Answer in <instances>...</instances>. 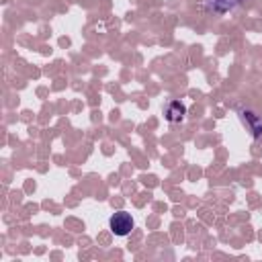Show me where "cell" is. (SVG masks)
<instances>
[{
    "label": "cell",
    "mask_w": 262,
    "mask_h": 262,
    "mask_svg": "<svg viewBox=\"0 0 262 262\" xmlns=\"http://www.w3.org/2000/svg\"><path fill=\"white\" fill-rule=\"evenodd\" d=\"M133 227H135V221H133L131 213L117 211V213H113L111 219H108V229H111L117 237H125V235H129V233L133 231Z\"/></svg>",
    "instance_id": "obj_1"
},
{
    "label": "cell",
    "mask_w": 262,
    "mask_h": 262,
    "mask_svg": "<svg viewBox=\"0 0 262 262\" xmlns=\"http://www.w3.org/2000/svg\"><path fill=\"white\" fill-rule=\"evenodd\" d=\"M237 115H239L242 123L248 127L250 135H252L254 139L262 135V119H260L254 111H250V108H237Z\"/></svg>",
    "instance_id": "obj_2"
},
{
    "label": "cell",
    "mask_w": 262,
    "mask_h": 262,
    "mask_svg": "<svg viewBox=\"0 0 262 262\" xmlns=\"http://www.w3.org/2000/svg\"><path fill=\"white\" fill-rule=\"evenodd\" d=\"M237 4H239V0H203V8L209 12H215V14H227Z\"/></svg>",
    "instance_id": "obj_3"
},
{
    "label": "cell",
    "mask_w": 262,
    "mask_h": 262,
    "mask_svg": "<svg viewBox=\"0 0 262 262\" xmlns=\"http://www.w3.org/2000/svg\"><path fill=\"white\" fill-rule=\"evenodd\" d=\"M184 115H186V106L180 100H172L164 108V117L168 123H180L184 119Z\"/></svg>",
    "instance_id": "obj_4"
}]
</instances>
